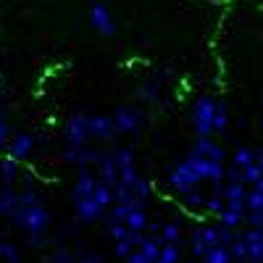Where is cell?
I'll return each instance as SVG.
<instances>
[{"instance_id": "10", "label": "cell", "mask_w": 263, "mask_h": 263, "mask_svg": "<svg viewBox=\"0 0 263 263\" xmlns=\"http://www.w3.org/2000/svg\"><path fill=\"white\" fill-rule=\"evenodd\" d=\"M161 248H163V242H161L156 234H145L142 242L129 253V258L124 263H158Z\"/></svg>"}, {"instance_id": "25", "label": "cell", "mask_w": 263, "mask_h": 263, "mask_svg": "<svg viewBox=\"0 0 263 263\" xmlns=\"http://www.w3.org/2000/svg\"><path fill=\"white\" fill-rule=\"evenodd\" d=\"M258 179H263V171H260V166H258V163H253V166L242 168V182H245L248 187H253Z\"/></svg>"}, {"instance_id": "29", "label": "cell", "mask_w": 263, "mask_h": 263, "mask_svg": "<svg viewBox=\"0 0 263 263\" xmlns=\"http://www.w3.org/2000/svg\"><path fill=\"white\" fill-rule=\"evenodd\" d=\"M3 263H24V260H21V258H13V260H3Z\"/></svg>"}, {"instance_id": "7", "label": "cell", "mask_w": 263, "mask_h": 263, "mask_svg": "<svg viewBox=\"0 0 263 263\" xmlns=\"http://www.w3.org/2000/svg\"><path fill=\"white\" fill-rule=\"evenodd\" d=\"M114 121L119 135H129V137H140V132L147 124V111L137 105H119L114 111Z\"/></svg>"}, {"instance_id": "5", "label": "cell", "mask_w": 263, "mask_h": 263, "mask_svg": "<svg viewBox=\"0 0 263 263\" xmlns=\"http://www.w3.org/2000/svg\"><path fill=\"white\" fill-rule=\"evenodd\" d=\"M216 245H221V224H200V227H195L190 232V253L192 258L200 260L211 248Z\"/></svg>"}, {"instance_id": "19", "label": "cell", "mask_w": 263, "mask_h": 263, "mask_svg": "<svg viewBox=\"0 0 263 263\" xmlns=\"http://www.w3.org/2000/svg\"><path fill=\"white\" fill-rule=\"evenodd\" d=\"M179 197H182V205H184L190 213H200V211H205V197H208V195L197 192V190H190V192H184V195H179Z\"/></svg>"}, {"instance_id": "12", "label": "cell", "mask_w": 263, "mask_h": 263, "mask_svg": "<svg viewBox=\"0 0 263 263\" xmlns=\"http://www.w3.org/2000/svg\"><path fill=\"white\" fill-rule=\"evenodd\" d=\"M90 24L103 37H114L116 34V21L111 16V8H108L105 3H92V8H90Z\"/></svg>"}, {"instance_id": "26", "label": "cell", "mask_w": 263, "mask_h": 263, "mask_svg": "<svg viewBox=\"0 0 263 263\" xmlns=\"http://www.w3.org/2000/svg\"><path fill=\"white\" fill-rule=\"evenodd\" d=\"M77 263H105V258L95 250H79L77 253Z\"/></svg>"}, {"instance_id": "28", "label": "cell", "mask_w": 263, "mask_h": 263, "mask_svg": "<svg viewBox=\"0 0 263 263\" xmlns=\"http://www.w3.org/2000/svg\"><path fill=\"white\" fill-rule=\"evenodd\" d=\"M255 163L260 166V171H263V147H258L255 150Z\"/></svg>"}, {"instance_id": "4", "label": "cell", "mask_w": 263, "mask_h": 263, "mask_svg": "<svg viewBox=\"0 0 263 263\" xmlns=\"http://www.w3.org/2000/svg\"><path fill=\"white\" fill-rule=\"evenodd\" d=\"M200 182H203L200 174H197V168H195V163H192L190 158L179 161L177 166H171L168 174H166L168 190L177 192V195H184V192H190V190H197V184H200Z\"/></svg>"}, {"instance_id": "20", "label": "cell", "mask_w": 263, "mask_h": 263, "mask_svg": "<svg viewBox=\"0 0 263 263\" xmlns=\"http://www.w3.org/2000/svg\"><path fill=\"white\" fill-rule=\"evenodd\" d=\"M200 260H203V263H234V255H232L229 245H216V248H211Z\"/></svg>"}, {"instance_id": "24", "label": "cell", "mask_w": 263, "mask_h": 263, "mask_svg": "<svg viewBox=\"0 0 263 263\" xmlns=\"http://www.w3.org/2000/svg\"><path fill=\"white\" fill-rule=\"evenodd\" d=\"M48 263H77V253H71L69 248H55L48 255Z\"/></svg>"}, {"instance_id": "9", "label": "cell", "mask_w": 263, "mask_h": 263, "mask_svg": "<svg viewBox=\"0 0 263 263\" xmlns=\"http://www.w3.org/2000/svg\"><path fill=\"white\" fill-rule=\"evenodd\" d=\"M61 158H63V163H71L79 168H98L103 150H92L90 145H63Z\"/></svg>"}, {"instance_id": "27", "label": "cell", "mask_w": 263, "mask_h": 263, "mask_svg": "<svg viewBox=\"0 0 263 263\" xmlns=\"http://www.w3.org/2000/svg\"><path fill=\"white\" fill-rule=\"evenodd\" d=\"M8 140H11V126H8V121L3 116H0V147H6Z\"/></svg>"}, {"instance_id": "6", "label": "cell", "mask_w": 263, "mask_h": 263, "mask_svg": "<svg viewBox=\"0 0 263 263\" xmlns=\"http://www.w3.org/2000/svg\"><path fill=\"white\" fill-rule=\"evenodd\" d=\"M111 221H119L124 227H129L132 232H147L150 229V218H147V211L142 205H135V203H116L111 208Z\"/></svg>"}, {"instance_id": "30", "label": "cell", "mask_w": 263, "mask_h": 263, "mask_svg": "<svg viewBox=\"0 0 263 263\" xmlns=\"http://www.w3.org/2000/svg\"><path fill=\"white\" fill-rule=\"evenodd\" d=\"M179 263H203V260H179Z\"/></svg>"}, {"instance_id": "17", "label": "cell", "mask_w": 263, "mask_h": 263, "mask_svg": "<svg viewBox=\"0 0 263 263\" xmlns=\"http://www.w3.org/2000/svg\"><path fill=\"white\" fill-rule=\"evenodd\" d=\"M18 174H21V161H16L11 156L0 158V182L3 184H16Z\"/></svg>"}, {"instance_id": "2", "label": "cell", "mask_w": 263, "mask_h": 263, "mask_svg": "<svg viewBox=\"0 0 263 263\" xmlns=\"http://www.w3.org/2000/svg\"><path fill=\"white\" fill-rule=\"evenodd\" d=\"M11 221L27 237H45L48 234V229L53 224V216H50L45 200H42L40 190L27 187L24 192H21V203L11 213Z\"/></svg>"}, {"instance_id": "11", "label": "cell", "mask_w": 263, "mask_h": 263, "mask_svg": "<svg viewBox=\"0 0 263 263\" xmlns=\"http://www.w3.org/2000/svg\"><path fill=\"white\" fill-rule=\"evenodd\" d=\"M237 237L245 242L248 263H263V227H242Z\"/></svg>"}, {"instance_id": "21", "label": "cell", "mask_w": 263, "mask_h": 263, "mask_svg": "<svg viewBox=\"0 0 263 263\" xmlns=\"http://www.w3.org/2000/svg\"><path fill=\"white\" fill-rule=\"evenodd\" d=\"M248 211H255V213H263V179H258L250 190H248V200H245Z\"/></svg>"}, {"instance_id": "23", "label": "cell", "mask_w": 263, "mask_h": 263, "mask_svg": "<svg viewBox=\"0 0 263 263\" xmlns=\"http://www.w3.org/2000/svg\"><path fill=\"white\" fill-rule=\"evenodd\" d=\"M232 163H234V166H239V168L253 166V163H255V150H250V147H237Z\"/></svg>"}, {"instance_id": "16", "label": "cell", "mask_w": 263, "mask_h": 263, "mask_svg": "<svg viewBox=\"0 0 263 263\" xmlns=\"http://www.w3.org/2000/svg\"><path fill=\"white\" fill-rule=\"evenodd\" d=\"M137 98L147 105H158V100L163 98V77H153V79L142 82L137 87Z\"/></svg>"}, {"instance_id": "13", "label": "cell", "mask_w": 263, "mask_h": 263, "mask_svg": "<svg viewBox=\"0 0 263 263\" xmlns=\"http://www.w3.org/2000/svg\"><path fill=\"white\" fill-rule=\"evenodd\" d=\"M32 150H34V135H29V132H16L6 145V153L11 158L21 161V163L32 156Z\"/></svg>"}, {"instance_id": "1", "label": "cell", "mask_w": 263, "mask_h": 263, "mask_svg": "<svg viewBox=\"0 0 263 263\" xmlns=\"http://www.w3.org/2000/svg\"><path fill=\"white\" fill-rule=\"evenodd\" d=\"M74 213L82 224H95L116 205V192L100 174L92 168H79L74 187H71Z\"/></svg>"}, {"instance_id": "31", "label": "cell", "mask_w": 263, "mask_h": 263, "mask_svg": "<svg viewBox=\"0 0 263 263\" xmlns=\"http://www.w3.org/2000/svg\"><path fill=\"white\" fill-rule=\"evenodd\" d=\"M0 242H3V239H0ZM0 263H3V248H0Z\"/></svg>"}, {"instance_id": "14", "label": "cell", "mask_w": 263, "mask_h": 263, "mask_svg": "<svg viewBox=\"0 0 263 263\" xmlns=\"http://www.w3.org/2000/svg\"><path fill=\"white\" fill-rule=\"evenodd\" d=\"M90 135H92L95 142H108V140L119 137V129H116L114 116H103V114L90 116Z\"/></svg>"}, {"instance_id": "22", "label": "cell", "mask_w": 263, "mask_h": 263, "mask_svg": "<svg viewBox=\"0 0 263 263\" xmlns=\"http://www.w3.org/2000/svg\"><path fill=\"white\" fill-rule=\"evenodd\" d=\"M179 260H184L182 258V245H163L161 248L158 263H179Z\"/></svg>"}, {"instance_id": "18", "label": "cell", "mask_w": 263, "mask_h": 263, "mask_svg": "<svg viewBox=\"0 0 263 263\" xmlns=\"http://www.w3.org/2000/svg\"><path fill=\"white\" fill-rule=\"evenodd\" d=\"M216 221L221 224V227H229V229H242V227H245V213L224 205V211L216 216Z\"/></svg>"}, {"instance_id": "8", "label": "cell", "mask_w": 263, "mask_h": 263, "mask_svg": "<svg viewBox=\"0 0 263 263\" xmlns=\"http://www.w3.org/2000/svg\"><path fill=\"white\" fill-rule=\"evenodd\" d=\"M63 142L66 145H90L92 135H90V116L87 114H71L63 121Z\"/></svg>"}, {"instance_id": "32", "label": "cell", "mask_w": 263, "mask_h": 263, "mask_svg": "<svg viewBox=\"0 0 263 263\" xmlns=\"http://www.w3.org/2000/svg\"><path fill=\"white\" fill-rule=\"evenodd\" d=\"M260 105H263V98H260Z\"/></svg>"}, {"instance_id": "3", "label": "cell", "mask_w": 263, "mask_h": 263, "mask_svg": "<svg viewBox=\"0 0 263 263\" xmlns=\"http://www.w3.org/2000/svg\"><path fill=\"white\" fill-rule=\"evenodd\" d=\"M221 103L213 95H200L192 103V111H190V126L195 132V137H213L216 135V119L218 111H221Z\"/></svg>"}, {"instance_id": "15", "label": "cell", "mask_w": 263, "mask_h": 263, "mask_svg": "<svg viewBox=\"0 0 263 263\" xmlns=\"http://www.w3.org/2000/svg\"><path fill=\"white\" fill-rule=\"evenodd\" d=\"M150 234H156L163 245H182L184 232L177 221H161V224H150Z\"/></svg>"}]
</instances>
